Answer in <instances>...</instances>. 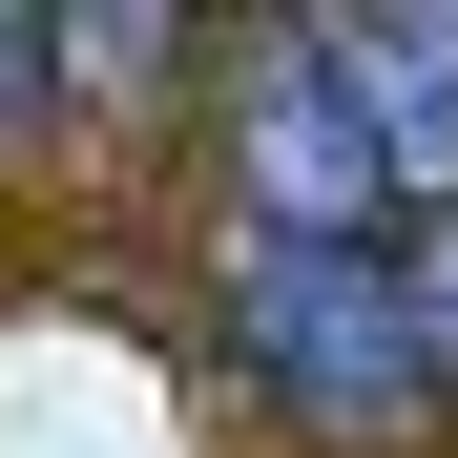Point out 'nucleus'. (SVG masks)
<instances>
[{"label": "nucleus", "instance_id": "obj_1", "mask_svg": "<svg viewBox=\"0 0 458 458\" xmlns=\"http://www.w3.org/2000/svg\"><path fill=\"white\" fill-rule=\"evenodd\" d=\"M229 354H250L292 417H417L437 396L396 250H271V229H229Z\"/></svg>", "mask_w": 458, "mask_h": 458}, {"label": "nucleus", "instance_id": "obj_5", "mask_svg": "<svg viewBox=\"0 0 458 458\" xmlns=\"http://www.w3.org/2000/svg\"><path fill=\"white\" fill-rule=\"evenodd\" d=\"M42 84H63V21H0V125H42Z\"/></svg>", "mask_w": 458, "mask_h": 458}, {"label": "nucleus", "instance_id": "obj_3", "mask_svg": "<svg viewBox=\"0 0 458 458\" xmlns=\"http://www.w3.org/2000/svg\"><path fill=\"white\" fill-rule=\"evenodd\" d=\"M313 63H334V105L375 146V188H396V229H437L458 208V0H417V21H313Z\"/></svg>", "mask_w": 458, "mask_h": 458}, {"label": "nucleus", "instance_id": "obj_2", "mask_svg": "<svg viewBox=\"0 0 458 458\" xmlns=\"http://www.w3.org/2000/svg\"><path fill=\"white\" fill-rule=\"evenodd\" d=\"M229 229H271V250H396V188H375L313 21H271L250 84H229Z\"/></svg>", "mask_w": 458, "mask_h": 458}, {"label": "nucleus", "instance_id": "obj_4", "mask_svg": "<svg viewBox=\"0 0 458 458\" xmlns=\"http://www.w3.org/2000/svg\"><path fill=\"white\" fill-rule=\"evenodd\" d=\"M396 292H417V375L458 396V208H437V229H396Z\"/></svg>", "mask_w": 458, "mask_h": 458}]
</instances>
